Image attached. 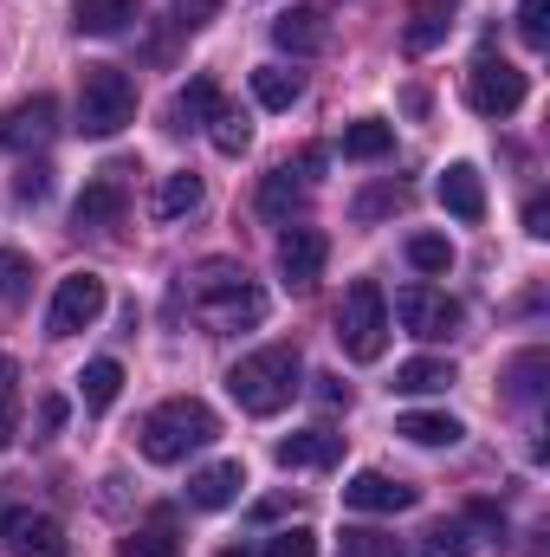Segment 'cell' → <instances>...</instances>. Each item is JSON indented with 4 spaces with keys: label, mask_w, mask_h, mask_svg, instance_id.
I'll return each mask as SVG.
<instances>
[{
    "label": "cell",
    "mask_w": 550,
    "mask_h": 557,
    "mask_svg": "<svg viewBox=\"0 0 550 557\" xmlns=\"http://www.w3.org/2000/svg\"><path fill=\"white\" fill-rule=\"evenodd\" d=\"M447 26H453V20H440V13H414V26H409V52H434V46L447 39Z\"/></svg>",
    "instance_id": "cell-37"
},
{
    "label": "cell",
    "mask_w": 550,
    "mask_h": 557,
    "mask_svg": "<svg viewBox=\"0 0 550 557\" xmlns=\"http://www.w3.org/2000/svg\"><path fill=\"white\" fill-rule=\"evenodd\" d=\"M550 0H518V39L532 46V52H545L550 46Z\"/></svg>",
    "instance_id": "cell-34"
},
{
    "label": "cell",
    "mask_w": 550,
    "mask_h": 557,
    "mask_svg": "<svg viewBox=\"0 0 550 557\" xmlns=\"http://www.w3.org/2000/svg\"><path fill=\"white\" fill-rule=\"evenodd\" d=\"M324 260H330V240H324V227H285L278 234V273L291 278V285H311V278L324 273Z\"/></svg>",
    "instance_id": "cell-10"
},
{
    "label": "cell",
    "mask_w": 550,
    "mask_h": 557,
    "mask_svg": "<svg viewBox=\"0 0 550 557\" xmlns=\"http://www.w3.org/2000/svg\"><path fill=\"white\" fill-rule=\"evenodd\" d=\"M317 396H324V403H350V389H343L337 376H317Z\"/></svg>",
    "instance_id": "cell-43"
},
{
    "label": "cell",
    "mask_w": 550,
    "mask_h": 557,
    "mask_svg": "<svg viewBox=\"0 0 550 557\" xmlns=\"http://www.w3.org/2000/svg\"><path fill=\"white\" fill-rule=\"evenodd\" d=\"M137 117V85L124 65H85L78 72V131L85 137H117Z\"/></svg>",
    "instance_id": "cell-4"
},
{
    "label": "cell",
    "mask_w": 550,
    "mask_h": 557,
    "mask_svg": "<svg viewBox=\"0 0 550 557\" xmlns=\"http://www.w3.org/2000/svg\"><path fill=\"white\" fill-rule=\"evenodd\" d=\"M214 111H221V85H214L208 72H195V78L175 91V131H201Z\"/></svg>",
    "instance_id": "cell-18"
},
{
    "label": "cell",
    "mask_w": 550,
    "mask_h": 557,
    "mask_svg": "<svg viewBox=\"0 0 550 557\" xmlns=\"http://www.w3.org/2000/svg\"><path fill=\"white\" fill-rule=\"evenodd\" d=\"M409 260L421 267V273H447V267H453V247H447L440 234H414V240H409Z\"/></svg>",
    "instance_id": "cell-35"
},
{
    "label": "cell",
    "mask_w": 550,
    "mask_h": 557,
    "mask_svg": "<svg viewBox=\"0 0 550 557\" xmlns=\"http://www.w3.org/2000/svg\"><path fill=\"white\" fill-rule=\"evenodd\" d=\"M195 305L214 331H253L266 318V292L247 278V267H227V260H208L195 273Z\"/></svg>",
    "instance_id": "cell-3"
},
{
    "label": "cell",
    "mask_w": 550,
    "mask_h": 557,
    "mask_svg": "<svg viewBox=\"0 0 550 557\" xmlns=\"http://www.w3.org/2000/svg\"><path fill=\"white\" fill-rule=\"evenodd\" d=\"M298 91H304V85H298V72H285V65H260V72H253V98H260L266 111H291Z\"/></svg>",
    "instance_id": "cell-26"
},
{
    "label": "cell",
    "mask_w": 550,
    "mask_h": 557,
    "mask_svg": "<svg viewBox=\"0 0 550 557\" xmlns=\"http://www.w3.org/2000/svg\"><path fill=\"white\" fill-rule=\"evenodd\" d=\"M466 98H473L479 117H512V111L532 98V78H525L512 59H492V52H486V59L466 72Z\"/></svg>",
    "instance_id": "cell-7"
},
{
    "label": "cell",
    "mask_w": 550,
    "mask_h": 557,
    "mask_svg": "<svg viewBox=\"0 0 550 557\" xmlns=\"http://www.w3.org/2000/svg\"><path fill=\"white\" fill-rule=\"evenodd\" d=\"M208 137H214V149H221V156H247V143H253V124H247L240 111H227V104H221V111L208 117Z\"/></svg>",
    "instance_id": "cell-28"
},
{
    "label": "cell",
    "mask_w": 550,
    "mask_h": 557,
    "mask_svg": "<svg viewBox=\"0 0 550 557\" xmlns=\"http://www.w3.org/2000/svg\"><path fill=\"white\" fill-rule=\"evenodd\" d=\"M298 208H304V182H291V162H285V169H273V175L260 182V214L291 227V214H298Z\"/></svg>",
    "instance_id": "cell-23"
},
{
    "label": "cell",
    "mask_w": 550,
    "mask_h": 557,
    "mask_svg": "<svg viewBox=\"0 0 550 557\" xmlns=\"http://www.w3.org/2000/svg\"><path fill=\"white\" fill-rule=\"evenodd\" d=\"M214 434H221V421H214V409H208L201 396H168V403H155V409L142 416V428H137L142 460H155V467L188 460V454L208 447Z\"/></svg>",
    "instance_id": "cell-2"
},
{
    "label": "cell",
    "mask_w": 550,
    "mask_h": 557,
    "mask_svg": "<svg viewBox=\"0 0 550 557\" xmlns=\"http://www.w3.org/2000/svg\"><path fill=\"white\" fill-rule=\"evenodd\" d=\"M117 389H124V363H117V357H98V363H85V376H78V396H85V409H111V403H117Z\"/></svg>",
    "instance_id": "cell-24"
},
{
    "label": "cell",
    "mask_w": 550,
    "mask_h": 557,
    "mask_svg": "<svg viewBox=\"0 0 550 557\" xmlns=\"http://www.w3.org/2000/svg\"><path fill=\"white\" fill-rule=\"evenodd\" d=\"M273 39H278V52L311 59V52H324V46H330V26H324V13H317V7H291V13H278V20H273Z\"/></svg>",
    "instance_id": "cell-15"
},
{
    "label": "cell",
    "mask_w": 550,
    "mask_h": 557,
    "mask_svg": "<svg viewBox=\"0 0 550 557\" xmlns=\"http://www.w3.org/2000/svg\"><path fill=\"white\" fill-rule=\"evenodd\" d=\"M20 434V363L0 350V447H13Z\"/></svg>",
    "instance_id": "cell-27"
},
{
    "label": "cell",
    "mask_w": 550,
    "mask_h": 557,
    "mask_svg": "<svg viewBox=\"0 0 550 557\" xmlns=\"http://www.w3.org/2000/svg\"><path fill=\"white\" fill-rule=\"evenodd\" d=\"M298 383H304L298 344H266V350H253V357H240V363L227 370V389H234V403H240L247 416H278V409L298 396Z\"/></svg>",
    "instance_id": "cell-1"
},
{
    "label": "cell",
    "mask_w": 550,
    "mask_h": 557,
    "mask_svg": "<svg viewBox=\"0 0 550 557\" xmlns=\"http://www.w3.org/2000/svg\"><path fill=\"white\" fill-rule=\"evenodd\" d=\"M396 318H402L409 337H427V344H440V337L460 331V305H453L440 285H427V278H414V285L396 292Z\"/></svg>",
    "instance_id": "cell-8"
},
{
    "label": "cell",
    "mask_w": 550,
    "mask_h": 557,
    "mask_svg": "<svg viewBox=\"0 0 550 557\" xmlns=\"http://www.w3.org/2000/svg\"><path fill=\"white\" fill-rule=\"evenodd\" d=\"M414 499H421V486L409 480H389V473H357L350 486H343V506H357V512H409Z\"/></svg>",
    "instance_id": "cell-13"
},
{
    "label": "cell",
    "mask_w": 550,
    "mask_h": 557,
    "mask_svg": "<svg viewBox=\"0 0 550 557\" xmlns=\"http://www.w3.org/2000/svg\"><path fill=\"white\" fill-rule=\"evenodd\" d=\"M266 557H317V532L311 525H285L266 539Z\"/></svg>",
    "instance_id": "cell-36"
},
{
    "label": "cell",
    "mask_w": 550,
    "mask_h": 557,
    "mask_svg": "<svg viewBox=\"0 0 550 557\" xmlns=\"http://www.w3.org/2000/svg\"><path fill=\"white\" fill-rule=\"evenodd\" d=\"M343 552L350 557H402L396 539H383V532H343Z\"/></svg>",
    "instance_id": "cell-39"
},
{
    "label": "cell",
    "mask_w": 550,
    "mask_h": 557,
    "mask_svg": "<svg viewBox=\"0 0 550 557\" xmlns=\"http://www.w3.org/2000/svg\"><path fill=\"white\" fill-rule=\"evenodd\" d=\"M221 7H227V0H175V20H182V26H208Z\"/></svg>",
    "instance_id": "cell-40"
},
{
    "label": "cell",
    "mask_w": 550,
    "mask_h": 557,
    "mask_svg": "<svg viewBox=\"0 0 550 557\" xmlns=\"http://www.w3.org/2000/svg\"><path fill=\"white\" fill-rule=\"evenodd\" d=\"M389 149H396V124H383V117H357L343 131V156L350 162H383Z\"/></svg>",
    "instance_id": "cell-22"
},
{
    "label": "cell",
    "mask_w": 550,
    "mask_h": 557,
    "mask_svg": "<svg viewBox=\"0 0 550 557\" xmlns=\"http://www.w3.org/2000/svg\"><path fill=\"white\" fill-rule=\"evenodd\" d=\"M117 557H182V539H175L168 525H149V532H137V539H124Z\"/></svg>",
    "instance_id": "cell-32"
},
{
    "label": "cell",
    "mask_w": 550,
    "mask_h": 557,
    "mask_svg": "<svg viewBox=\"0 0 550 557\" xmlns=\"http://www.w3.org/2000/svg\"><path fill=\"white\" fill-rule=\"evenodd\" d=\"M525 234H538V240L550 234V208H545V195H532V201H525Z\"/></svg>",
    "instance_id": "cell-41"
},
{
    "label": "cell",
    "mask_w": 550,
    "mask_h": 557,
    "mask_svg": "<svg viewBox=\"0 0 550 557\" xmlns=\"http://www.w3.org/2000/svg\"><path fill=\"white\" fill-rule=\"evenodd\" d=\"M104 305H111V285L98 273H65L59 292H52L46 331H52V337H78V331H91V324L104 318Z\"/></svg>",
    "instance_id": "cell-6"
},
{
    "label": "cell",
    "mask_w": 550,
    "mask_h": 557,
    "mask_svg": "<svg viewBox=\"0 0 550 557\" xmlns=\"http://www.w3.org/2000/svg\"><path fill=\"white\" fill-rule=\"evenodd\" d=\"M240 486H247V467H240V460H214V467H201V473L188 480V506L221 512V506L240 499Z\"/></svg>",
    "instance_id": "cell-16"
},
{
    "label": "cell",
    "mask_w": 550,
    "mask_h": 557,
    "mask_svg": "<svg viewBox=\"0 0 550 557\" xmlns=\"http://www.w3.org/2000/svg\"><path fill=\"white\" fill-rule=\"evenodd\" d=\"M396 434H402V441H414V447H453L466 428H460L453 416H440V409H409V416L396 421Z\"/></svg>",
    "instance_id": "cell-21"
},
{
    "label": "cell",
    "mask_w": 550,
    "mask_h": 557,
    "mask_svg": "<svg viewBox=\"0 0 550 557\" xmlns=\"http://www.w3.org/2000/svg\"><path fill=\"white\" fill-rule=\"evenodd\" d=\"M473 545H466V525L460 519H440V525H427L421 532V557H466Z\"/></svg>",
    "instance_id": "cell-31"
},
{
    "label": "cell",
    "mask_w": 550,
    "mask_h": 557,
    "mask_svg": "<svg viewBox=\"0 0 550 557\" xmlns=\"http://www.w3.org/2000/svg\"><path fill=\"white\" fill-rule=\"evenodd\" d=\"M13 195H20L26 208H33V201H46V195H52V169H46V162H26V169H20V182H13Z\"/></svg>",
    "instance_id": "cell-38"
},
{
    "label": "cell",
    "mask_w": 550,
    "mask_h": 557,
    "mask_svg": "<svg viewBox=\"0 0 550 557\" xmlns=\"http://www.w3.org/2000/svg\"><path fill=\"white\" fill-rule=\"evenodd\" d=\"M434 195H440V208L453 214V221H486V175L473 169V162H447L440 169V182H434Z\"/></svg>",
    "instance_id": "cell-11"
},
{
    "label": "cell",
    "mask_w": 550,
    "mask_h": 557,
    "mask_svg": "<svg viewBox=\"0 0 550 557\" xmlns=\"http://www.w3.org/2000/svg\"><path fill=\"white\" fill-rule=\"evenodd\" d=\"M460 376H453V363L447 357H409L402 370H396V389L402 396H440V389H453Z\"/></svg>",
    "instance_id": "cell-20"
},
{
    "label": "cell",
    "mask_w": 550,
    "mask_h": 557,
    "mask_svg": "<svg viewBox=\"0 0 550 557\" xmlns=\"http://www.w3.org/2000/svg\"><path fill=\"white\" fill-rule=\"evenodd\" d=\"M545 370H550V357H545V350H525V357H518V363L505 370V389H512L518 403H532V396L545 389Z\"/></svg>",
    "instance_id": "cell-29"
},
{
    "label": "cell",
    "mask_w": 550,
    "mask_h": 557,
    "mask_svg": "<svg viewBox=\"0 0 550 557\" xmlns=\"http://www.w3.org/2000/svg\"><path fill=\"white\" fill-rule=\"evenodd\" d=\"M130 13H137V0H78L72 7V26L78 33H124Z\"/></svg>",
    "instance_id": "cell-25"
},
{
    "label": "cell",
    "mask_w": 550,
    "mask_h": 557,
    "mask_svg": "<svg viewBox=\"0 0 550 557\" xmlns=\"http://www.w3.org/2000/svg\"><path fill=\"white\" fill-rule=\"evenodd\" d=\"M337 344H343L350 363H376L389 350V298H383L376 278H357L343 292V305H337Z\"/></svg>",
    "instance_id": "cell-5"
},
{
    "label": "cell",
    "mask_w": 550,
    "mask_h": 557,
    "mask_svg": "<svg viewBox=\"0 0 550 557\" xmlns=\"http://www.w3.org/2000/svg\"><path fill=\"white\" fill-rule=\"evenodd\" d=\"M26 285H33V260L20 247H0V305H20Z\"/></svg>",
    "instance_id": "cell-30"
},
{
    "label": "cell",
    "mask_w": 550,
    "mask_h": 557,
    "mask_svg": "<svg viewBox=\"0 0 550 557\" xmlns=\"http://www.w3.org/2000/svg\"><path fill=\"white\" fill-rule=\"evenodd\" d=\"M52 124H59V104L39 91V98H26V104L0 111V149H26V143H46V137H52Z\"/></svg>",
    "instance_id": "cell-14"
},
{
    "label": "cell",
    "mask_w": 550,
    "mask_h": 557,
    "mask_svg": "<svg viewBox=\"0 0 550 557\" xmlns=\"http://www.w3.org/2000/svg\"><path fill=\"white\" fill-rule=\"evenodd\" d=\"M0 539L13 557H59L65 552V525L46 519V512H7L0 519Z\"/></svg>",
    "instance_id": "cell-12"
},
{
    "label": "cell",
    "mask_w": 550,
    "mask_h": 557,
    "mask_svg": "<svg viewBox=\"0 0 550 557\" xmlns=\"http://www.w3.org/2000/svg\"><path fill=\"white\" fill-rule=\"evenodd\" d=\"M402 201H409V188H396V182H383V188H370V195H357V208H350V214H357V221H383V214H396Z\"/></svg>",
    "instance_id": "cell-33"
},
{
    "label": "cell",
    "mask_w": 550,
    "mask_h": 557,
    "mask_svg": "<svg viewBox=\"0 0 550 557\" xmlns=\"http://www.w3.org/2000/svg\"><path fill=\"white\" fill-rule=\"evenodd\" d=\"M201 195H208V188H201V175H195V169H182V175H162V188H155V201H149V208H155V221H182V214H195V208H201Z\"/></svg>",
    "instance_id": "cell-19"
},
{
    "label": "cell",
    "mask_w": 550,
    "mask_h": 557,
    "mask_svg": "<svg viewBox=\"0 0 550 557\" xmlns=\"http://www.w3.org/2000/svg\"><path fill=\"white\" fill-rule=\"evenodd\" d=\"M130 214V188H124V169H104L98 182H85V195L72 201V221L78 227H117Z\"/></svg>",
    "instance_id": "cell-9"
},
{
    "label": "cell",
    "mask_w": 550,
    "mask_h": 557,
    "mask_svg": "<svg viewBox=\"0 0 550 557\" xmlns=\"http://www.w3.org/2000/svg\"><path fill=\"white\" fill-rule=\"evenodd\" d=\"M221 557H247V552H221Z\"/></svg>",
    "instance_id": "cell-44"
},
{
    "label": "cell",
    "mask_w": 550,
    "mask_h": 557,
    "mask_svg": "<svg viewBox=\"0 0 550 557\" xmlns=\"http://www.w3.org/2000/svg\"><path fill=\"white\" fill-rule=\"evenodd\" d=\"M278 467H337L343 460V434H330V428H304V434H285L273 447Z\"/></svg>",
    "instance_id": "cell-17"
},
{
    "label": "cell",
    "mask_w": 550,
    "mask_h": 557,
    "mask_svg": "<svg viewBox=\"0 0 550 557\" xmlns=\"http://www.w3.org/2000/svg\"><path fill=\"white\" fill-rule=\"evenodd\" d=\"M59 421H65V403H59V396H46V403H39V428H46V434H52V428H59Z\"/></svg>",
    "instance_id": "cell-42"
}]
</instances>
